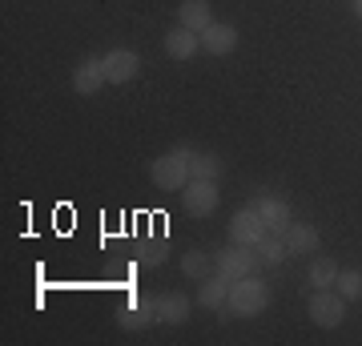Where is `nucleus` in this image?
<instances>
[{"label":"nucleus","mask_w":362,"mask_h":346,"mask_svg":"<svg viewBox=\"0 0 362 346\" xmlns=\"http://www.w3.org/2000/svg\"><path fill=\"white\" fill-rule=\"evenodd\" d=\"M157 322V298H129V306L121 310V326L125 330H145Z\"/></svg>","instance_id":"obj_11"},{"label":"nucleus","mask_w":362,"mask_h":346,"mask_svg":"<svg viewBox=\"0 0 362 346\" xmlns=\"http://www.w3.org/2000/svg\"><path fill=\"white\" fill-rule=\"evenodd\" d=\"M137 69H141V57L129 49H113L105 52V81L109 85H125V81L137 77Z\"/></svg>","instance_id":"obj_7"},{"label":"nucleus","mask_w":362,"mask_h":346,"mask_svg":"<svg viewBox=\"0 0 362 346\" xmlns=\"http://www.w3.org/2000/svg\"><path fill=\"white\" fill-rule=\"evenodd\" d=\"M181 274H185V278H194V282H202V278L214 274V258L202 254V250H189V254L181 258Z\"/></svg>","instance_id":"obj_21"},{"label":"nucleus","mask_w":362,"mask_h":346,"mask_svg":"<svg viewBox=\"0 0 362 346\" xmlns=\"http://www.w3.org/2000/svg\"><path fill=\"white\" fill-rule=\"evenodd\" d=\"M230 278H221V274H209V278H202V290H197V302L209 310H221L226 306V298H230Z\"/></svg>","instance_id":"obj_16"},{"label":"nucleus","mask_w":362,"mask_h":346,"mask_svg":"<svg viewBox=\"0 0 362 346\" xmlns=\"http://www.w3.org/2000/svg\"><path fill=\"white\" fill-rule=\"evenodd\" d=\"M226 173V161L218 154H194L189 161V178H202V181H218Z\"/></svg>","instance_id":"obj_18"},{"label":"nucleus","mask_w":362,"mask_h":346,"mask_svg":"<svg viewBox=\"0 0 362 346\" xmlns=\"http://www.w3.org/2000/svg\"><path fill=\"white\" fill-rule=\"evenodd\" d=\"M282 238H286V250H290V254H318V246H322L318 230L306 226V221H290Z\"/></svg>","instance_id":"obj_12"},{"label":"nucleus","mask_w":362,"mask_h":346,"mask_svg":"<svg viewBox=\"0 0 362 346\" xmlns=\"http://www.w3.org/2000/svg\"><path fill=\"white\" fill-rule=\"evenodd\" d=\"M165 254H169V238H153V242H137L133 262H137L141 270H149V266H161V262H165Z\"/></svg>","instance_id":"obj_17"},{"label":"nucleus","mask_w":362,"mask_h":346,"mask_svg":"<svg viewBox=\"0 0 362 346\" xmlns=\"http://www.w3.org/2000/svg\"><path fill=\"white\" fill-rule=\"evenodd\" d=\"M189 310H194V302L185 294H161L157 298V322H165V326H185V322H189Z\"/></svg>","instance_id":"obj_13"},{"label":"nucleus","mask_w":362,"mask_h":346,"mask_svg":"<svg viewBox=\"0 0 362 346\" xmlns=\"http://www.w3.org/2000/svg\"><path fill=\"white\" fill-rule=\"evenodd\" d=\"M334 290L346 298V302H358V298H362V270H338Z\"/></svg>","instance_id":"obj_22"},{"label":"nucleus","mask_w":362,"mask_h":346,"mask_svg":"<svg viewBox=\"0 0 362 346\" xmlns=\"http://www.w3.org/2000/svg\"><path fill=\"white\" fill-rule=\"evenodd\" d=\"M254 250H258L262 266H278V262H286V254H290V250H286V238H282V233H266V238H262Z\"/></svg>","instance_id":"obj_20"},{"label":"nucleus","mask_w":362,"mask_h":346,"mask_svg":"<svg viewBox=\"0 0 362 346\" xmlns=\"http://www.w3.org/2000/svg\"><path fill=\"white\" fill-rule=\"evenodd\" d=\"M218 202H221L218 181L189 178V185L181 190V205H185V214H194V218H209V214L218 209Z\"/></svg>","instance_id":"obj_5"},{"label":"nucleus","mask_w":362,"mask_h":346,"mask_svg":"<svg viewBox=\"0 0 362 346\" xmlns=\"http://www.w3.org/2000/svg\"><path fill=\"white\" fill-rule=\"evenodd\" d=\"M306 278H310L314 290H330V286L338 282V262H334V258H314Z\"/></svg>","instance_id":"obj_19"},{"label":"nucleus","mask_w":362,"mask_h":346,"mask_svg":"<svg viewBox=\"0 0 362 346\" xmlns=\"http://www.w3.org/2000/svg\"><path fill=\"white\" fill-rule=\"evenodd\" d=\"M258 214H262V221H266V230L270 233H286V226H290V202L286 197H266V193H258Z\"/></svg>","instance_id":"obj_9"},{"label":"nucleus","mask_w":362,"mask_h":346,"mask_svg":"<svg viewBox=\"0 0 362 346\" xmlns=\"http://www.w3.org/2000/svg\"><path fill=\"white\" fill-rule=\"evenodd\" d=\"M177 21L185 28H194V33H206L214 25V8H209V0H181Z\"/></svg>","instance_id":"obj_15"},{"label":"nucleus","mask_w":362,"mask_h":346,"mask_svg":"<svg viewBox=\"0 0 362 346\" xmlns=\"http://www.w3.org/2000/svg\"><path fill=\"white\" fill-rule=\"evenodd\" d=\"M197 49H202V33H194V28L177 25L165 33V52L173 61H189V57H197Z\"/></svg>","instance_id":"obj_10"},{"label":"nucleus","mask_w":362,"mask_h":346,"mask_svg":"<svg viewBox=\"0 0 362 346\" xmlns=\"http://www.w3.org/2000/svg\"><path fill=\"white\" fill-rule=\"evenodd\" d=\"M350 8H354V16L362 21V0H350Z\"/></svg>","instance_id":"obj_23"},{"label":"nucleus","mask_w":362,"mask_h":346,"mask_svg":"<svg viewBox=\"0 0 362 346\" xmlns=\"http://www.w3.org/2000/svg\"><path fill=\"white\" fill-rule=\"evenodd\" d=\"M262 258L254 246H238L230 242L221 254H214V274H221V278H230V282H238V278H250V274H258Z\"/></svg>","instance_id":"obj_3"},{"label":"nucleus","mask_w":362,"mask_h":346,"mask_svg":"<svg viewBox=\"0 0 362 346\" xmlns=\"http://www.w3.org/2000/svg\"><path fill=\"white\" fill-rule=\"evenodd\" d=\"M270 290H266V282H258V274H250V278H238V282L230 286V298H226V306H221V318H254V314H262V310L270 306Z\"/></svg>","instance_id":"obj_1"},{"label":"nucleus","mask_w":362,"mask_h":346,"mask_svg":"<svg viewBox=\"0 0 362 346\" xmlns=\"http://www.w3.org/2000/svg\"><path fill=\"white\" fill-rule=\"evenodd\" d=\"M197 149H189V145H177L173 154H161L149 166V178H153L157 190H165V193H177L189 185V161H194Z\"/></svg>","instance_id":"obj_2"},{"label":"nucleus","mask_w":362,"mask_h":346,"mask_svg":"<svg viewBox=\"0 0 362 346\" xmlns=\"http://www.w3.org/2000/svg\"><path fill=\"white\" fill-rule=\"evenodd\" d=\"M266 233H270V230H266V221H262L258 205H246V209H238V214H233L230 238H233L238 246H258Z\"/></svg>","instance_id":"obj_6"},{"label":"nucleus","mask_w":362,"mask_h":346,"mask_svg":"<svg viewBox=\"0 0 362 346\" xmlns=\"http://www.w3.org/2000/svg\"><path fill=\"white\" fill-rule=\"evenodd\" d=\"M101 85H109V81H105V57H85V61L77 64V73H73V89H77L81 97H93Z\"/></svg>","instance_id":"obj_8"},{"label":"nucleus","mask_w":362,"mask_h":346,"mask_svg":"<svg viewBox=\"0 0 362 346\" xmlns=\"http://www.w3.org/2000/svg\"><path fill=\"white\" fill-rule=\"evenodd\" d=\"M202 49L214 52V57H226V52L238 49V33H233V25H221V21H214V25L202 33Z\"/></svg>","instance_id":"obj_14"},{"label":"nucleus","mask_w":362,"mask_h":346,"mask_svg":"<svg viewBox=\"0 0 362 346\" xmlns=\"http://www.w3.org/2000/svg\"><path fill=\"white\" fill-rule=\"evenodd\" d=\"M310 322L314 326H326V330H334V326H342L346 322V298L338 294L334 286L330 290H314L310 294Z\"/></svg>","instance_id":"obj_4"}]
</instances>
